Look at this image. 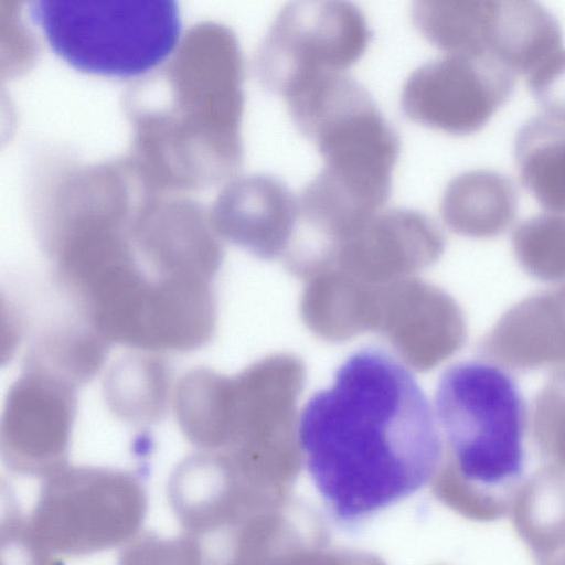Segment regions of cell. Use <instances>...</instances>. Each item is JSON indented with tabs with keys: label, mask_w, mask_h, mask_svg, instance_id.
Segmentation results:
<instances>
[{
	"label": "cell",
	"mask_w": 565,
	"mask_h": 565,
	"mask_svg": "<svg viewBox=\"0 0 565 565\" xmlns=\"http://www.w3.org/2000/svg\"><path fill=\"white\" fill-rule=\"evenodd\" d=\"M514 78L491 57L446 54L408 76L401 106L418 125L466 136L480 130L508 100Z\"/></svg>",
	"instance_id": "obj_7"
},
{
	"label": "cell",
	"mask_w": 565,
	"mask_h": 565,
	"mask_svg": "<svg viewBox=\"0 0 565 565\" xmlns=\"http://www.w3.org/2000/svg\"><path fill=\"white\" fill-rule=\"evenodd\" d=\"M559 49L561 25L540 3L493 1L487 35L488 57L514 75L526 76Z\"/></svg>",
	"instance_id": "obj_13"
},
{
	"label": "cell",
	"mask_w": 565,
	"mask_h": 565,
	"mask_svg": "<svg viewBox=\"0 0 565 565\" xmlns=\"http://www.w3.org/2000/svg\"><path fill=\"white\" fill-rule=\"evenodd\" d=\"M518 191L500 172L475 169L452 178L446 185L440 214L454 232L475 238L504 233L518 213Z\"/></svg>",
	"instance_id": "obj_11"
},
{
	"label": "cell",
	"mask_w": 565,
	"mask_h": 565,
	"mask_svg": "<svg viewBox=\"0 0 565 565\" xmlns=\"http://www.w3.org/2000/svg\"><path fill=\"white\" fill-rule=\"evenodd\" d=\"M132 475L95 467H63L39 494L28 530L49 555H85L130 540L146 513Z\"/></svg>",
	"instance_id": "obj_5"
},
{
	"label": "cell",
	"mask_w": 565,
	"mask_h": 565,
	"mask_svg": "<svg viewBox=\"0 0 565 565\" xmlns=\"http://www.w3.org/2000/svg\"><path fill=\"white\" fill-rule=\"evenodd\" d=\"M487 361L526 371L565 365V286L536 292L511 307L481 343Z\"/></svg>",
	"instance_id": "obj_9"
},
{
	"label": "cell",
	"mask_w": 565,
	"mask_h": 565,
	"mask_svg": "<svg viewBox=\"0 0 565 565\" xmlns=\"http://www.w3.org/2000/svg\"><path fill=\"white\" fill-rule=\"evenodd\" d=\"M512 523L535 563L565 546V473L546 466L519 486Z\"/></svg>",
	"instance_id": "obj_14"
},
{
	"label": "cell",
	"mask_w": 565,
	"mask_h": 565,
	"mask_svg": "<svg viewBox=\"0 0 565 565\" xmlns=\"http://www.w3.org/2000/svg\"><path fill=\"white\" fill-rule=\"evenodd\" d=\"M76 384L25 365L11 386L1 420V449L9 467L45 476L64 467L76 411Z\"/></svg>",
	"instance_id": "obj_8"
},
{
	"label": "cell",
	"mask_w": 565,
	"mask_h": 565,
	"mask_svg": "<svg viewBox=\"0 0 565 565\" xmlns=\"http://www.w3.org/2000/svg\"><path fill=\"white\" fill-rule=\"evenodd\" d=\"M104 392L109 407L120 418L152 423L167 409L169 375L154 356H127L109 370Z\"/></svg>",
	"instance_id": "obj_18"
},
{
	"label": "cell",
	"mask_w": 565,
	"mask_h": 565,
	"mask_svg": "<svg viewBox=\"0 0 565 565\" xmlns=\"http://www.w3.org/2000/svg\"><path fill=\"white\" fill-rule=\"evenodd\" d=\"M371 39L365 15L347 1H296L279 11L256 57L262 84L285 100L317 81L344 74Z\"/></svg>",
	"instance_id": "obj_6"
},
{
	"label": "cell",
	"mask_w": 565,
	"mask_h": 565,
	"mask_svg": "<svg viewBox=\"0 0 565 565\" xmlns=\"http://www.w3.org/2000/svg\"><path fill=\"white\" fill-rule=\"evenodd\" d=\"M28 11L52 51L72 67L119 78L163 63L182 29L171 0H35Z\"/></svg>",
	"instance_id": "obj_4"
},
{
	"label": "cell",
	"mask_w": 565,
	"mask_h": 565,
	"mask_svg": "<svg viewBox=\"0 0 565 565\" xmlns=\"http://www.w3.org/2000/svg\"><path fill=\"white\" fill-rule=\"evenodd\" d=\"M434 409L445 440L439 498L473 521L507 515L525 465L527 409L515 380L487 360L455 363L439 377Z\"/></svg>",
	"instance_id": "obj_2"
},
{
	"label": "cell",
	"mask_w": 565,
	"mask_h": 565,
	"mask_svg": "<svg viewBox=\"0 0 565 565\" xmlns=\"http://www.w3.org/2000/svg\"><path fill=\"white\" fill-rule=\"evenodd\" d=\"M493 1L422 0L412 8L418 32L450 55L487 56V35Z\"/></svg>",
	"instance_id": "obj_16"
},
{
	"label": "cell",
	"mask_w": 565,
	"mask_h": 565,
	"mask_svg": "<svg viewBox=\"0 0 565 565\" xmlns=\"http://www.w3.org/2000/svg\"><path fill=\"white\" fill-rule=\"evenodd\" d=\"M512 248L530 276L565 281V213L547 212L525 220L513 232Z\"/></svg>",
	"instance_id": "obj_19"
},
{
	"label": "cell",
	"mask_w": 565,
	"mask_h": 565,
	"mask_svg": "<svg viewBox=\"0 0 565 565\" xmlns=\"http://www.w3.org/2000/svg\"><path fill=\"white\" fill-rule=\"evenodd\" d=\"M536 565H565V546L546 558L537 562Z\"/></svg>",
	"instance_id": "obj_23"
},
{
	"label": "cell",
	"mask_w": 565,
	"mask_h": 565,
	"mask_svg": "<svg viewBox=\"0 0 565 565\" xmlns=\"http://www.w3.org/2000/svg\"><path fill=\"white\" fill-rule=\"evenodd\" d=\"M531 419L539 452L547 466L565 473V369L555 371L537 393Z\"/></svg>",
	"instance_id": "obj_20"
},
{
	"label": "cell",
	"mask_w": 565,
	"mask_h": 565,
	"mask_svg": "<svg viewBox=\"0 0 565 565\" xmlns=\"http://www.w3.org/2000/svg\"><path fill=\"white\" fill-rule=\"evenodd\" d=\"M118 565H204L194 536L163 539L145 535L122 552Z\"/></svg>",
	"instance_id": "obj_21"
},
{
	"label": "cell",
	"mask_w": 565,
	"mask_h": 565,
	"mask_svg": "<svg viewBox=\"0 0 565 565\" xmlns=\"http://www.w3.org/2000/svg\"><path fill=\"white\" fill-rule=\"evenodd\" d=\"M230 379L196 369L178 383L173 406L189 441L206 451L225 447Z\"/></svg>",
	"instance_id": "obj_17"
},
{
	"label": "cell",
	"mask_w": 565,
	"mask_h": 565,
	"mask_svg": "<svg viewBox=\"0 0 565 565\" xmlns=\"http://www.w3.org/2000/svg\"><path fill=\"white\" fill-rule=\"evenodd\" d=\"M526 81L543 115L565 121V50L559 49L540 63Z\"/></svg>",
	"instance_id": "obj_22"
},
{
	"label": "cell",
	"mask_w": 565,
	"mask_h": 565,
	"mask_svg": "<svg viewBox=\"0 0 565 565\" xmlns=\"http://www.w3.org/2000/svg\"><path fill=\"white\" fill-rule=\"evenodd\" d=\"M236 470L221 454H199L185 459L169 484L178 519L194 536L216 531L233 515Z\"/></svg>",
	"instance_id": "obj_12"
},
{
	"label": "cell",
	"mask_w": 565,
	"mask_h": 565,
	"mask_svg": "<svg viewBox=\"0 0 565 565\" xmlns=\"http://www.w3.org/2000/svg\"><path fill=\"white\" fill-rule=\"evenodd\" d=\"M295 125L323 161L299 196L302 216L318 227L345 231L381 212L399 139L369 92L342 75L309 102Z\"/></svg>",
	"instance_id": "obj_3"
},
{
	"label": "cell",
	"mask_w": 565,
	"mask_h": 565,
	"mask_svg": "<svg viewBox=\"0 0 565 565\" xmlns=\"http://www.w3.org/2000/svg\"><path fill=\"white\" fill-rule=\"evenodd\" d=\"M299 201L279 179L257 174L234 182L220 199L217 230L259 256H274L290 242Z\"/></svg>",
	"instance_id": "obj_10"
},
{
	"label": "cell",
	"mask_w": 565,
	"mask_h": 565,
	"mask_svg": "<svg viewBox=\"0 0 565 565\" xmlns=\"http://www.w3.org/2000/svg\"><path fill=\"white\" fill-rule=\"evenodd\" d=\"M307 470L333 515L354 523L436 477L444 443L413 373L379 348L351 354L331 386L303 406L298 426Z\"/></svg>",
	"instance_id": "obj_1"
},
{
	"label": "cell",
	"mask_w": 565,
	"mask_h": 565,
	"mask_svg": "<svg viewBox=\"0 0 565 565\" xmlns=\"http://www.w3.org/2000/svg\"><path fill=\"white\" fill-rule=\"evenodd\" d=\"M514 156L522 183L541 206L565 213V121L529 119L516 134Z\"/></svg>",
	"instance_id": "obj_15"
}]
</instances>
